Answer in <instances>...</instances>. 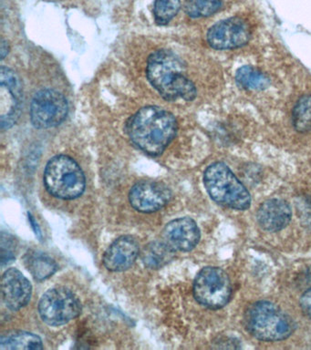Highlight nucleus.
Instances as JSON below:
<instances>
[{
  "mask_svg": "<svg viewBox=\"0 0 311 350\" xmlns=\"http://www.w3.org/2000/svg\"><path fill=\"white\" fill-rule=\"evenodd\" d=\"M131 141L144 152L162 154L177 133L176 117L160 107L147 106L136 112L126 124Z\"/></svg>",
  "mask_w": 311,
  "mask_h": 350,
  "instance_id": "f257e3e1",
  "label": "nucleus"
},
{
  "mask_svg": "<svg viewBox=\"0 0 311 350\" xmlns=\"http://www.w3.org/2000/svg\"><path fill=\"white\" fill-rule=\"evenodd\" d=\"M185 72L184 63L177 55L167 49L154 52L147 62V79L165 100H195V84Z\"/></svg>",
  "mask_w": 311,
  "mask_h": 350,
  "instance_id": "f03ea898",
  "label": "nucleus"
},
{
  "mask_svg": "<svg viewBox=\"0 0 311 350\" xmlns=\"http://www.w3.org/2000/svg\"><path fill=\"white\" fill-rule=\"evenodd\" d=\"M245 325L254 338L269 342L288 338L295 328L290 317L269 301H259L247 309Z\"/></svg>",
  "mask_w": 311,
  "mask_h": 350,
  "instance_id": "7ed1b4c3",
  "label": "nucleus"
},
{
  "mask_svg": "<svg viewBox=\"0 0 311 350\" xmlns=\"http://www.w3.org/2000/svg\"><path fill=\"white\" fill-rule=\"evenodd\" d=\"M204 183L207 193L217 204L234 210L249 208L250 193L226 164L215 163L207 167Z\"/></svg>",
  "mask_w": 311,
  "mask_h": 350,
  "instance_id": "20e7f679",
  "label": "nucleus"
},
{
  "mask_svg": "<svg viewBox=\"0 0 311 350\" xmlns=\"http://www.w3.org/2000/svg\"><path fill=\"white\" fill-rule=\"evenodd\" d=\"M44 185L51 196L72 200L83 193L86 180L83 170L72 158L57 155L46 165Z\"/></svg>",
  "mask_w": 311,
  "mask_h": 350,
  "instance_id": "39448f33",
  "label": "nucleus"
},
{
  "mask_svg": "<svg viewBox=\"0 0 311 350\" xmlns=\"http://www.w3.org/2000/svg\"><path fill=\"white\" fill-rule=\"evenodd\" d=\"M231 294L230 279L221 268L204 267L196 275L193 295L201 305L211 309L222 308L228 305Z\"/></svg>",
  "mask_w": 311,
  "mask_h": 350,
  "instance_id": "423d86ee",
  "label": "nucleus"
},
{
  "mask_svg": "<svg viewBox=\"0 0 311 350\" xmlns=\"http://www.w3.org/2000/svg\"><path fill=\"white\" fill-rule=\"evenodd\" d=\"M40 317L46 324L58 327L80 316L81 304L69 289L57 287L42 295L39 304Z\"/></svg>",
  "mask_w": 311,
  "mask_h": 350,
  "instance_id": "0eeeda50",
  "label": "nucleus"
},
{
  "mask_svg": "<svg viewBox=\"0 0 311 350\" xmlns=\"http://www.w3.org/2000/svg\"><path fill=\"white\" fill-rule=\"evenodd\" d=\"M68 111V101L61 92L54 90H42L32 100L31 122L38 129L56 127L66 119Z\"/></svg>",
  "mask_w": 311,
  "mask_h": 350,
  "instance_id": "6e6552de",
  "label": "nucleus"
},
{
  "mask_svg": "<svg viewBox=\"0 0 311 350\" xmlns=\"http://www.w3.org/2000/svg\"><path fill=\"white\" fill-rule=\"evenodd\" d=\"M23 104V90L14 71L7 67L0 70V124L8 130L20 118Z\"/></svg>",
  "mask_w": 311,
  "mask_h": 350,
  "instance_id": "1a4fd4ad",
  "label": "nucleus"
},
{
  "mask_svg": "<svg viewBox=\"0 0 311 350\" xmlns=\"http://www.w3.org/2000/svg\"><path fill=\"white\" fill-rule=\"evenodd\" d=\"M250 38L249 25L236 16L218 22L207 32V42L213 49L219 51L240 48L245 46Z\"/></svg>",
  "mask_w": 311,
  "mask_h": 350,
  "instance_id": "9d476101",
  "label": "nucleus"
},
{
  "mask_svg": "<svg viewBox=\"0 0 311 350\" xmlns=\"http://www.w3.org/2000/svg\"><path fill=\"white\" fill-rule=\"evenodd\" d=\"M170 189L162 183L140 182L130 191V204L141 213H154L162 209L170 201Z\"/></svg>",
  "mask_w": 311,
  "mask_h": 350,
  "instance_id": "9b49d317",
  "label": "nucleus"
},
{
  "mask_svg": "<svg viewBox=\"0 0 311 350\" xmlns=\"http://www.w3.org/2000/svg\"><path fill=\"white\" fill-rule=\"evenodd\" d=\"M163 242L174 252L191 251L200 240V231L193 219H176L166 224L163 232Z\"/></svg>",
  "mask_w": 311,
  "mask_h": 350,
  "instance_id": "f8f14e48",
  "label": "nucleus"
},
{
  "mask_svg": "<svg viewBox=\"0 0 311 350\" xmlns=\"http://www.w3.org/2000/svg\"><path fill=\"white\" fill-rule=\"evenodd\" d=\"M2 299L8 308L18 311L31 300L32 286L18 269L10 268L2 275Z\"/></svg>",
  "mask_w": 311,
  "mask_h": 350,
  "instance_id": "ddd939ff",
  "label": "nucleus"
},
{
  "mask_svg": "<svg viewBox=\"0 0 311 350\" xmlns=\"http://www.w3.org/2000/svg\"><path fill=\"white\" fill-rule=\"evenodd\" d=\"M140 253L137 241L130 235L119 237L114 241L103 256V265L113 272L129 269Z\"/></svg>",
  "mask_w": 311,
  "mask_h": 350,
  "instance_id": "4468645a",
  "label": "nucleus"
},
{
  "mask_svg": "<svg viewBox=\"0 0 311 350\" xmlns=\"http://www.w3.org/2000/svg\"><path fill=\"white\" fill-rule=\"evenodd\" d=\"M291 208L282 199H270L259 207L256 219L265 231L278 232L285 228L291 220Z\"/></svg>",
  "mask_w": 311,
  "mask_h": 350,
  "instance_id": "2eb2a0df",
  "label": "nucleus"
},
{
  "mask_svg": "<svg viewBox=\"0 0 311 350\" xmlns=\"http://www.w3.org/2000/svg\"><path fill=\"white\" fill-rule=\"evenodd\" d=\"M26 267L39 281L46 280L57 271L56 262L42 252L31 251L24 257Z\"/></svg>",
  "mask_w": 311,
  "mask_h": 350,
  "instance_id": "dca6fc26",
  "label": "nucleus"
},
{
  "mask_svg": "<svg viewBox=\"0 0 311 350\" xmlns=\"http://www.w3.org/2000/svg\"><path fill=\"white\" fill-rule=\"evenodd\" d=\"M1 349H42V339L34 334L25 331H12L5 334L0 339Z\"/></svg>",
  "mask_w": 311,
  "mask_h": 350,
  "instance_id": "f3484780",
  "label": "nucleus"
},
{
  "mask_svg": "<svg viewBox=\"0 0 311 350\" xmlns=\"http://www.w3.org/2000/svg\"><path fill=\"white\" fill-rule=\"evenodd\" d=\"M174 251L165 242H152L144 247L141 258L144 265L152 269H158L173 259Z\"/></svg>",
  "mask_w": 311,
  "mask_h": 350,
  "instance_id": "a211bd4d",
  "label": "nucleus"
},
{
  "mask_svg": "<svg viewBox=\"0 0 311 350\" xmlns=\"http://www.w3.org/2000/svg\"><path fill=\"white\" fill-rule=\"evenodd\" d=\"M236 82L243 89L262 90L269 86V77L258 68L251 66H243L236 71Z\"/></svg>",
  "mask_w": 311,
  "mask_h": 350,
  "instance_id": "6ab92c4d",
  "label": "nucleus"
},
{
  "mask_svg": "<svg viewBox=\"0 0 311 350\" xmlns=\"http://www.w3.org/2000/svg\"><path fill=\"white\" fill-rule=\"evenodd\" d=\"M295 129L299 133L311 131V95L302 96L297 101L292 113Z\"/></svg>",
  "mask_w": 311,
  "mask_h": 350,
  "instance_id": "aec40b11",
  "label": "nucleus"
},
{
  "mask_svg": "<svg viewBox=\"0 0 311 350\" xmlns=\"http://www.w3.org/2000/svg\"><path fill=\"white\" fill-rule=\"evenodd\" d=\"M222 5V0H187L185 12L193 18H207L217 13Z\"/></svg>",
  "mask_w": 311,
  "mask_h": 350,
  "instance_id": "412c9836",
  "label": "nucleus"
},
{
  "mask_svg": "<svg viewBox=\"0 0 311 350\" xmlns=\"http://www.w3.org/2000/svg\"><path fill=\"white\" fill-rule=\"evenodd\" d=\"M180 0H155L154 16L155 22L161 26L167 25L178 14Z\"/></svg>",
  "mask_w": 311,
  "mask_h": 350,
  "instance_id": "4be33fe9",
  "label": "nucleus"
},
{
  "mask_svg": "<svg viewBox=\"0 0 311 350\" xmlns=\"http://www.w3.org/2000/svg\"><path fill=\"white\" fill-rule=\"evenodd\" d=\"M13 238L10 235L2 234L1 237V262L2 265L7 264L14 259L15 248L14 243H13Z\"/></svg>",
  "mask_w": 311,
  "mask_h": 350,
  "instance_id": "5701e85b",
  "label": "nucleus"
},
{
  "mask_svg": "<svg viewBox=\"0 0 311 350\" xmlns=\"http://www.w3.org/2000/svg\"><path fill=\"white\" fill-rule=\"evenodd\" d=\"M300 306H301L303 313L311 320V288H308L302 295L300 298Z\"/></svg>",
  "mask_w": 311,
  "mask_h": 350,
  "instance_id": "b1692460",
  "label": "nucleus"
},
{
  "mask_svg": "<svg viewBox=\"0 0 311 350\" xmlns=\"http://www.w3.org/2000/svg\"><path fill=\"white\" fill-rule=\"evenodd\" d=\"M10 46L8 41L2 40L1 46H0V54H1V59H4L5 57L9 53Z\"/></svg>",
  "mask_w": 311,
  "mask_h": 350,
  "instance_id": "393cba45",
  "label": "nucleus"
}]
</instances>
